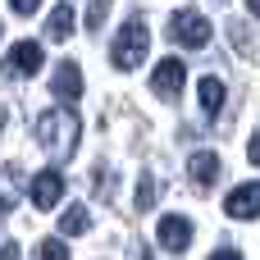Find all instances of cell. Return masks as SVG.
<instances>
[{
    "label": "cell",
    "mask_w": 260,
    "mask_h": 260,
    "mask_svg": "<svg viewBox=\"0 0 260 260\" xmlns=\"http://www.w3.org/2000/svg\"><path fill=\"white\" fill-rule=\"evenodd\" d=\"M210 260H242V251H233V247H224V251H215Z\"/></svg>",
    "instance_id": "cell-22"
},
{
    "label": "cell",
    "mask_w": 260,
    "mask_h": 260,
    "mask_svg": "<svg viewBox=\"0 0 260 260\" xmlns=\"http://www.w3.org/2000/svg\"><path fill=\"white\" fill-rule=\"evenodd\" d=\"M183 82H187V64H183V59H169V55H165V59L155 64V73H151V91L165 96V101H174V96L183 91Z\"/></svg>",
    "instance_id": "cell-4"
},
{
    "label": "cell",
    "mask_w": 260,
    "mask_h": 260,
    "mask_svg": "<svg viewBox=\"0 0 260 260\" xmlns=\"http://www.w3.org/2000/svg\"><path fill=\"white\" fill-rule=\"evenodd\" d=\"M105 14H110V0H91V5H87V27L96 32V27L105 23Z\"/></svg>",
    "instance_id": "cell-17"
},
{
    "label": "cell",
    "mask_w": 260,
    "mask_h": 260,
    "mask_svg": "<svg viewBox=\"0 0 260 260\" xmlns=\"http://www.w3.org/2000/svg\"><path fill=\"white\" fill-rule=\"evenodd\" d=\"M18 197H23L18 169H14V165H0V215H9V210L18 206Z\"/></svg>",
    "instance_id": "cell-12"
},
{
    "label": "cell",
    "mask_w": 260,
    "mask_h": 260,
    "mask_svg": "<svg viewBox=\"0 0 260 260\" xmlns=\"http://www.w3.org/2000/svg\"><path fill=\"white\" fill-rule=\"evenodd\" d=\"M50 91H55L59 101H78V96H82V69H78L73 59H64V64L55 69V78H50Z\"/></svg>",
    "instance_id": "cell-9"
},
{
    "label": "cell",
    "mask_w": 260,
    "mask_h": 260,
    "mask_svg": "<svg viewBox=\"0 0 260 260\" xmlns=\"http://www.w3.org/2000/svg\"><path fill=\"white\" fill-rule=\"evenodd\" d=\"M197 101H201V114H206V119H215V114L224 110V82H219V78H201Z\"/></svg>",
    "instance_id": "cell-11"
},
{
    "label": "cell",
    "mask_w": 260,
    "mask_h": 260,
    "mask_svg": "<svg viewBox=\"0 0 260 260\" xmlns=\"http://www.w3.org/2000/svg\"><path fill=\"white\" fill-rule=\"evenodd\" d=\"M247 155H251V165H260V133L251 137V146H247Z\"/></svg>",
    "instance_id": "cell-21"
},
{
    "label": "cell",
    "mask_w": 260,
    "mask_h": 260,
    "mask_svg": "<svg viewBox=\"0 0 260 260\" xmlns=\"http://www.w3.org/2000/svg\"><path fill=\"white\" fill-rule=\"evenodd\" d=\"M146 46H151V32H146V23H142V18H128V23L119 27L114 46H110V59H114V69H137V64L146 59Z\"/></svg>",
    "instance_id": "cell-2"
},
{
    "label": "cell",
    "mask_w": 260,
    "mask_h": 260,
    "mask_svg": "<svg viewBox=\"0 0 260 260\" xmlns=\"http://www.w3.org/2000/svg\"><path fill=\"white\" fill-rule=\"evenodd\" d=\"M37 5H41V0H9V9H14V14H23V18H27V14H37Z\"/></svg>",
    "instance_id": "cell-19"
},
{
    "label": "cell",
    "mask_w": 260,
    "mask_h": 260,
    "mask_svg": "<svg viewBox=\"0 0 260 260\" xmlns=\"http://www.w3.org/2000/svg\"><path fill=\"white\" fill-rule=\"evenodd\" d=\"M219 169H224V165H219V155H215V151H197V155L187 160V174H192V183H197V187H206V192L219 183Z\"/></svg>",
    "instance_id": "cell-10"
},
{
    "label": "cell",
    "mask_w": 260,
    "mask_h": 260,
    "mask_svg": "<svg viewBox=\"0 0 260 260\" xmlns=\"http://www.w3.org/2000/svg\"><path fill=\"white\" fill-rule=\"evenodd\" d=\"M155 197H160V183H155L151 174H142V178H137V210L146 215V210L155 206Z\"/></svg>",
    "instance_id": "cell-15"
},
{
    "label": "cell",
    "mask_w": 260,
    "mask_h": 260,
    "mask_svg": "<svg viewBox=\"0 0 260 260\" xmlns=\"http://www.w3.org/2000/svg\"><path fill=\"white\" fill-rule=\"evenodd\" d=\"M0 69L14 73V78H32V73L41 69V46H37V41H18V46H9V55H5Z\"/></svg>",
    "instance_id": "cell-5"
},
{
    "label": "cell",
    "mask_w": 260,
    "mask_h": 260,
    "mask_svg": "<svg viewBox=\"0 0 260 260\" xmlns=\"http://www.w3.org/2000/svg\"><path fill=\"white\" fill-rule=\"evenodd\" d=\"M155 238H160L165 251H187V242H192V224H187L183 215H165L160 229H155Z\"/></svg>",
    "instance_id": "cell-8"
},
{
    "label": "cell",
    "mask_w": 260,
    "mask_h": 260,
    "mask_svg": "<svg viewBox=\"0 0 260 260\" xmlns=\"http://www.w3.org/2000/svg\"><path fill=\"white\" fill-rule=\"evenodd\" d=\"M78 137H82V119H78V110H69V105H55V110H46V114L37 119V142H41V151H46L50 160H59V165L78 151Z\"/></svg>",
    "instance_id": "cell-1"
},
{
    "label": "cell",
    "mask_w": 260,
    "mask_h": 260,
    "mask_svg": "<svg viewBox=\"0 0 260 260\" xmlns=\"http://www.w3.org/2000/svg\"><path fill=\"white\" fill-rule=\"evenodd\" d=\"M0 260H18V247L14 242H0Z\"/></svg>",
    "instance_id": "cell-20"
},
{
    "label": "cell",
    "mask_w": 260,
    "mask_h": 260,
    "mask_svg": "<svg viewBox=\"0 0 260 260\" xmlns=\"http://www.w3.org/2000/svg\"><path fill=\"white\" fill-rule=\"evenodd\" d=\"M59 197H64V174H59V169H41V174L32 178V206H37V210H55Z\"/></svg>",
    "instance_id": "cell-6"
},
{
    "label": "cell",
    "mask_w": 260,
    "mask_h": 260,
    "mask_svg": "<svg viewBox=\"0 0 260 260\" xmlns=\"http://www.w3.org/2000/svg\"><path fill=\"white\" fill-rule=\"evenodd\" d=\"M37 260H69V247L59 238H41L37 242Z\"/></svg>",
    "instance_id": "cell-16"
},
{
    "label": "cell",
    "mask_w": 260,
    "mask_h": 260,
    "mask_svg": "<svg viewBox=\"0 0 260 260\" xmlns=\"http://www.w3.org/2000/svg\"><path fill=\"white\" fill-rule=\"evenodd\" d=\"M87 229H91V210H87L82 201L59 215V233H64V238H78V233H87Z\"/></svg>",
    "instance_id": "cell-14"
},
{
    "label": "cell",
    "mask_w": 260,
    "mask_h": 260,
    "mask_svg": "<svg viewBox=\"0 0 260 260\" xmlns=\"http://www.w3.org/2000/svg\"><path fill=\"white\" fill-rule=\"evenodd\" d=\"M169 37H174L178 46H187V50H201V46L210 41V23H206L201 9H178V14L169 18Z\"/></svg>",
    "instance_id": "cell-3"
},
{
    "label": "cell",
    "mask_w": 260,
    "mask_h": 260,
    "mask_svg": "<svg viewBox=\"0 0 260 260\" xmlns=\"http://www.w3.org/2000/svg\"><path fill=\"white\" fill-rule=\"evenodd\" d=\"M5 119H9V114H5V105H0V128H5Z\"/></svg>",
    "instance_id": "cell-24"
},
{
    "label": "cell",
    "mask_w": 260,
    "mask_h": 260,
    "mask_svg": "<svg viewBox=\"0 0 260 260\" xmlns=\"http://www.w3.org/2000/svg\"><path fill=\"white\" fill-rule=\"evenodd\" d=\"M46 37H50V41H69V37H73V9H69V5H55V9H50Z\"/></svg>",
    "instance_id": "cell-13"
},
{
    "label": "cell",
    "mask_w": 260,
    "mask_h": 260,
    "mask_svg": "<svg viewBox=\"0 0 260 260\" xmlns=\"http://www.w3.org/2000/svg\"><path fill=\"white\" fill-rule=\"evenodd\" d=\"M229 32H233V46H238L242 55H251V27H242V23H233Z\"/></svg>",
    "instance_id": "cell-18"
},
{
    "label": "cell",
    "mask_w": 260,
    "mask_h": 260,
    "mask_svg": "<svg viewBox=\"0 0 260 260\" xmlns=\"http://www.w3.org/2000/svg\"><path fill=\"white\" fill-rule=\"evenodd\" d=\"M224 215H229V219H256V215H260V183L233 187L229 201H224Z\"/></svg>",
    "instance_id": "cell-7"
},
{
    "label": "cell",
    "mask_w": 260,
    "mask_h": 260,
    "mask_svg": "<svg viewBox=\"0 0 260 260\" xmlns=\"http://www.w3.org/2000/svg\"><path fill=\"white\" fill-rule=\"evenodd\" d=\"M247 5H251V14H256V18H260V0H247Z\"/></svg>",
    "instance_id": "cell-23"
}]
</instances>
